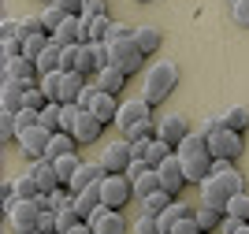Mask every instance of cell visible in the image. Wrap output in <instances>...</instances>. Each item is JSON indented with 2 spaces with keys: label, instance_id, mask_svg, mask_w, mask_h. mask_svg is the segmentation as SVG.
I'll use <instances>...</instances> for the list:
<instances>
[{
  "label": "cell",
  "instance_id": "6da1fadb",
  "mask_svg": "<svg viewBox=\"0 0 249 234\" xmlns=\"http://www.w3.org/2000/svg\"><path fill=\"white\" fill-rule=\"evenodd\" d=\"M197 186H201V204H212L219 212H227V201L246 190V179L234 167V160H212L208 179H201Z\"/></svg>",
  "mask_w": 249,
  "mask_h": 234
},
{
  "label": "cell",
  "instance_id": "7a4b0ae2",
  "mask_svg": "<svg viewBox=\"0 0 249 234\" xmlns=\"http://www.w3.org/2000/svg\"><path fill=\"white\" fill-rule=\"evenodd\" d=\"M175 156L186 171V182H201L212 171V153H208V138L205 134H186L182 142L175 145Z\"/></svg>",
  "mask_w": 249,
  "mask_h": 234
},
{
  "label": "cell",
  "instance_id": "3957f363",
  "mask_svg": "<svg viewBox=\"0 0 249 234\" xmlns=\"http://www.w3.org/2000/svg\"><path fill=\"white\" fill-rule=\"evenodd\" d=\"M201 134L208 138V153H212V160H238L242 156V134L231 130V126H223V119L219 115H212V119L201 123Z\"/></svg>",
  "mask_w": 249,
  "mask_h": 234
},
{
  "label": "cell",
  "instance_id": "277c9868",
  "mask_svg": "<svg viewBox=\"0 0 249 234\" xmlns=\"http://www.w3.org/2000/svg\"><path fill=\"white\" fill-rule=\"evenodd\" d=\"M175 86H178V63L160 60V63H153V67H149L142 97H145L149 104H164V101H167V93L175 90Z\"/></svg>",
  "mask_w": 249,
  "mask_h": 234
},
{
  "label": "cell",
  "instance_id": "5b68a950",
  "mask_svg": "<svg viewBox=\"0 0 249 234\" xmlns=\"http://www.w3.org/2000/svg\"><path fill=\"white\" fill-rule=\"evenodd\" d=\"M41 201L37 197H19V201L8 204V223L15 227V231H37V223H41Z\"/></svg>",
  "mask_w": 249,
  "mask_h": 234
},
{
  "label": "cell",
  "instance_id": "8992f818",
  "mask_svg": "<svg viewBox=\"0 0 249 234\" xmlns=\"http://www.w3.org/2000/svg\"><path fill=\"white\" fill-rule=\"evenodd\" d=\"M130 197H134V182L126 175H104L101 179V204L104 208H119L123 212V204Z\"/></svg>",
  "mask_w": 249,
  "mask_h": 234
},
{
  "label": "cell",
  "instance_id": "52a82bcc",
  "mask_svg": "<svg viewBox=\"0 0 249 234\" xmlns=\"http://www.w3.org/2000/svg\"><path fill=\"white\" fill-rule=\"evenodd\" d=\"M134 163V153H130V138H119V142H108L101 153V167L108 175H126V167Z\"/></svg>",
  "mask_w": 249,
  "mask_h": 234
},
{
  "label": "cell",
  "instance_id": "ba28073f",
  "mask_svg": "<svg viewBox=\"0 0 249 234\" xmlns=\"http://www.w3.org/2000/svg\"><path fill=\"white\" fill-rule=\"evenodd\" d=\"M108 49H112V63L119 67V71H126V74H134L138 67L145 63V52L138 49L134 37H126V41H108Z\"/></svg>",
  "mask_w": 249,
  "mask_h": 234
},
{
  "label": "cell",
  "instance_id": "9c48e42d",
  "mask_svg": "<svg viewBox=\"0 0 249 234\" xmlns=\"http://www.w3.org/2000/svg\"><path fill=\"white\" fill-rule=\"evenodd\" d=\"M153 115V104L145 101V97H138V101H119V115H115V126L119 130H130L134 123H142V119H149Z\"/></svg>",
  "mask_w": 249,
  "mask_h": 234
},
{
  "label": "cell",
  "instance_id": "30bf717a",
  "mask_svg": "<svg viewBox=\"0 0 249 234\" xmlns=\"http://www.w3.org/2000/svg\"><path fill=\"white\" fill-rule=\"evenodd\" d=\"M4 78H15V82H26V86H37V78H41L37 60H30V56H8V60H4Z\"/></svg>",
  "mask_w": 249,
  "mask_h": 234
},
{
  "label": "cell",
  "instance_id": "8fae6325",
  "mask_svg": "<svg viewBox=\"0 0 249 234\" xmlns=\"http://www.w3.org/2000/svg\"><path fill=\"white\" fill-rule=\"evenodd\" d=\"M156 175H160V186H164L171 197L182 194V186H186V171H182V163H178V156L171 153L160 167H156Z\"/></svg>",
  "mask_w": 249,
  "mask_h": 234
},
{
  "label": "cell",
  "instance_id": "7c38bea8",
  "mask_svg": "<svg viewBox=\"0 0 249 234\" xmlns=\"http://www.w3.org/2000/svg\"><path fill=\"white\" fill-rule=\"evenodd\" d=\"M49 142H52V134L45 130L41 123H37V126H30V130H22L19 134V149L26 156H30V160H41L45 153H49Z\"/></svg>",
  "mask_w": 249,
  "mask_h": 234
},
{
  "label": "cell",
  "instance_id": "4fadbf2b",
  "mask_svg": "<svg viewBox=\"0 0 249 234\" xmlns=\"http://www.w3.org/2000/svg\"><path fill=\"white\" fill-rule=\"evenodd\" d=\"M89 227H93V234H126V219L119 208H97L93 216H89Z\"/></svg>",
  "mask_w": 249,
  "mask_h": 234
},
{
  "label": "cell",
  "instance_id": "5bb4252c",
  "mask_svg": "<svg viewBox=\"0 0 249 234\" xmlns=\"http://www.w3.org/2000/svg\"><path fill=\"white\" fill-rule=\"evenodd\" d=\"M190 134V123L186 115H178V112H167L164 119H156V138H164L167 145H178L182 138Z\"/></svg>",
  "mask_w": 249,
  "mask_h": 234
},
{
  "label": "cell",
  "instance_id": "9a60e30c",
  "mask_svg": "<svg viewBox=\"0 0 249 234\" xmlns=\"http://www.w3.org/2000/svg\"><path fill=\"white\" fill-rule=\"evenodd\" d=\"M101 130H104V123L97 119L89 108H78V119H74V126H71V134L78 138V145H86V142H97L101 138Z\"/></svg>",
  "mask_w": 249,
  "mask_h": 234
},
{
  "label": "cell",
  "instance_id": "2e32d148",
  "mask_svg": "<svg viewBox=\"0 0 249 234\" xmlns=\"http://www.w3.org/2000/svg\"><path fill=\"white\" fill-rule=\"evenodd\" d=\"M30 175H34V182L41 186V194H52V190H60V186H63V182H60V175H56V163L45 160V156L30 163Z\"/></svg>",
  "mask_w": 249,
  "mask_h": 234
},
{
  "label": "cell",
  "instance_id": "e0dca14e",
  "mask_svg": "<svg viewBox=\"0 0 249 234\" xmlns=\"http://www.w3.org/2000/svg\"><path fill=\"white\" fill-rule=\"evenodd\" d=\"M104 175H108V171L101 167V160H97V163H86V160H82V163H78V171H74V179H71V186H67V190H71V194H82L86 186L101 182Z\"/></svg>",
  "mask_w": 249,
  "mask_h": 234
},
{
  "label": "cell",
  "instance_id": "ac0fdd59",
  "mask_svg": "<svg viewBox=\"0 0 249 234\" xmlns=\"http://www.w3.org/2000/svg\"><path fill=\"white\" fill-rule=\"evenodd\" d=\"M22 97H26V82L4 78V86H0V108H4V112H19Z\"/></svg>",
  "mask_w": 249,
  "mask_h": 234
},
{
  "label": "cell",
  "instance_id": "d6986e66",
  "mask_svg": "<svg viewBox=\"0 0 249 234\" xmlns=\"http://www.w3.org/2000/svg\"><path fill=\"white\" fill-rule=\"evenodd\" d=\"M74 208H78V216H82V219H89V216L101 208V182L86 186L82 194H74Z\"/></svg>",
  "mask_w": 249,
  "mask_h": 234
},
{
  "label": "cell",
  "instance_id": "ffe728a7",
  "mask_svg": "<svg viewBox=\"0 0 249 234\" xmlns=\"http://www.w3.org/2000/svg\"><path fill=\"white\" fill-rule=\"evenodd\" d=\"M86 74H78V71H63V86H60V104H74L78 101V93L86 90Z\"/></svg>",
  "mask_w": 249,
  "mask_h": 234
},
{
  "label": "cell",
  "instance_id": "44dd1931",
  "mask_svg": "<svg viewBox=\"0 0 249 234\" xmlns=\"http://www.w3.org/2000/svg\"><path fill=\"white\" fill-rule=\"evenodd\" d=\"M93 82H97V86H101L104 93H115V97H119V90H123V86H126V71H119V67H115V63H112V67H101Z\"/></svg>",
  "mask_w": 249,
  "mask_h": 234
},
{
  "label": "cell",
  "instance_id": "7402d4cb",
  "mask_svg": "<svg viewBox=\"0 0 249 234\" xmlns=\"http://www.w3.org/2000/svg\"><path fill=\"white\" fill-rule=\"evenodd\" d=\"M89 112H93L101 123H115V115H119V101H115V93H104V90H101Z\"/></svg>",
  "mask_w": 249,
  "mask_h": 234
},
{
  "label": "cell",
  "instance_id": "603a6c76",
  "mask_svg": "<svg viewBox=\"0 0 249 234\" xmlns=\"http://www.w3.org/2000/svg\"><path fill=\"white\" fill-rule=\"evenodd\" d=\"M74 145H78V138L67 130L60 134H52V142H49V153H45V160H60V156H71L74 153Z\"/></svg>",
  "mask_w": 249,
  "mask_h": 234
},
{
  "label": "cell",
  "instance_id": "cb8c5ba5",
  "mask_svg": "<svg viewBox=\"0 0 249 234\" xmlns=\"http://www.w3.org/2000/svg\"><path fill=\"white\" fill-rule=\"evenodd\" d=\"M186 216H194V212H190V204H182V201H171V204L164 208V212L156 216V219H160V234H167L171 227L178 223V219H186Z\"/></svg>",
  "mask_w": 249,
  "mask_h": 234
},
{
  "label": "cell",
  "instance_id": "d4e9b609",
  "mask_svg": "<svg viewBox=\"0 0 249 234\" xmlns=\"http://www.w3.org/2000/svg\"><path fill=\"white\" fill-rule=\"evenodd\" d=\"M130 182H134V197H149V194H156V190H164V186H160V175H156V167H145V171L134 175Z\"/></svg>",
  "mask_w": 249,
  "mask_h": 234
},
{
  "label": "cell",
  "instance_id": "484cf974",
  "mask_svg": "<svg viewBox=\"0 0 249 234\" xmlns=\"http://www.w3.org/2000/svg\"><path fill=\"white\" fill-rule=\"evenodd\" d=\"M134 41H138V49L145 52V56H153V52L164 45V37H160L156 26H134Z\"/></svg>",
  "mask_w": 249,
  "mask_h": 234
},
{
  "label": "cell",
  "instance_id": "4316f807",
  "mask_svg": "<svg viewBox=\"0 0 249 234\" xmlns=\"http://www.w3.org/2000/svg\"><path fill=\"white\" fill-rule=\"evenodd\" d=\"M60 56H63V45H60L56 37H52L49 45H45V52L37 56V71H41V74H49V71H60Z\"/></svg>",
  "mask_w": 249,
  "mask_h": 234
},
{
  "label": "cell",
  "instance_id": "83f0119b",
  "mask_svg": "<svg viewBox=\"0 0 249 234\" xmlns=\"http://www.w3.org/2000/svg\"><path fill=\"white\" fill-rule=\"evenodd\" d=\"M223 216H227V212H219V208H212V204H201L197 212H194V219H197V227L208 234V231H219Z\"/></svg>",
  "mask_w": 249,
  "mask_h": 234
},
{
  "label": "cell",
  "instance_id": "f1b7e54d",
  "mask_svg": "<svg viewBox=\"0 0 249 234\" xmlns=\"http://www.w3.org/2000/svg\"><path fill=\"white\" fill-rule=\"evenodd\" d=\"M219 119H223V126H231V130L242 134V130L249 126V108H246V104H231V108L219 115Z\"/></svg>",
  "mask_w": 249,
  "mask_h": 234
},
{
  "label": "cell",
  "instance_id": "f546056e",
  "mask_svg": "<svg viewBox=\"0 0 249 234\" xmlns=\"http://www.w3.org/2000/svg\"><path fill=\"white\" fill-rule=\"evenodd\" d=\"M82 22H86V41H108V30H112L108 15H93V19H82Z\"/></svg>",
  "mask_w": 249,
  "mask_h": 234
},
{
  "label": "cell",
  "instance_id": "4dcf8cb0",
  "mask_svg": "<svg viewBox=\"0 0 249 234\" xmlns=\"http://www.w3.org/2000/svg\"><path fill=\"white\" fill-rule=\"evenodd\" d=\"M41 126H45L49 134H60V130H63V104L52 101L49 108H45V112H41Z\"/></svg>",
  "mask_w": 249,
  "mask_h": 234
},
{
  "label": "cell",
  "instance_id": "1f68e13d",
  "mask_svg": "<svg viewBox=\"0 0 249 234\" xmlns=\"http://www.w3.org/2000/svg\"><path fill=\"white\" fill-rule=\"evenodd\" d=\"M56 163V175H60V182L63 186H71V179H74V171H78V153H71V156H60V160H52Z\"/></svg>",
  "mask_w": 249,
  "mask_h": 234
},
{
  "label": "cell",
  "instance_id": "d6a6232c",
  "mask_svg": "<svg viewBox=\"0 0 249 234\" xmlns=\"http://www.w3.org/2000/svg\"><path fill=\"white\" fill-rule=\"evenodd\" d=\"M37 86L45 90V97H49V101H56V104H60V86H63V71H49V74H41V78H37Z\"/></svg>",
  "mask_w": 249,
  "mask_h": 234
},
{
  "label": "cell",
  "instance_id": "836d02e7",
  "mask_svg": "<svg viewBox=\"0 0 249 234\" xmlns=\"http://www.w3.org/2000/svg\"><path fill=\"white\" fill-rule=\"evenodd\" d=\"M49 97H45V90L41 86H26V97H22V108H30V112H45L49 108Z\"/></svg>",
  "mask_w": 249,
  "mask_h": 234
},
{
  "label": "cell",
  "instance_id": "e575fe53",
  "mask_svg": "<svg viewBox=\"0 0 249 234\" xmlns=\"http://www.w3.org/2000/svg\"><path fill=\"white\" fill-rule=\"evenodd\" d=\"M123 138H130V142H153V138H156V123H153V115H149V119H142V123H134V126H130Z\"/></svg>",
  "mask_w": 249,
  "mask_h": 234
},
{
  "label": "cell",
  "instance_id": "d590c367",
  "mask_svg": "<svg viewBox=\"0 0 249 234\" xmlns=\"http://www.w3.org/2000/svg\"><path fill=\"white\" fill-rule=\"evenodd\" d=\"M52 41V34H30V37H22V56H30V60H37L45 52V45Z\"/></svg>",
  "mask_w": 249,
  "mask_h": 234
},
{
  "label": "cell",
  "instance_id": "8d00e7d4",
  "mask_svg": "<svg viewBox=\"0 0 249 234\" xmlns=\"http://www.w3.org/2000/svg\"><path fill=\"white\" fill-rule=\"evenodd\" d=\"M167 156H171V145H167L164 138H153V142H149V156H145V163H149V167H160Z\"/></svg>",
  "mask_w": 249,
  "mask_h": 234
},
{
  "label": "cell",
  "instance_id": "74e56055",
  "mask_svg": "<svg viewBox=\"0 0 249 234\" xmlns=\"http://www.w3.org/2000/svg\"><path fill=\"white\" fill-rule=\"evenodd\" d=\"M227 216H234V219H242V223H249V194L242 190V194H234L227 201Z\"/></svg>",
  "mask_w": 249,
  "mask_h": 234
},
{
  "label": "cell",
  "instance_id": "f35d334b",
  "mask_svg": "<svg viewBox=\"0 0 249 234\" xmlns=\"http://www.w3.org/2000/svg\"><path fill=\"white\" fill-rule=\"evenodd\" d=\"M63 19H67V11L63 8H56V4H45V11H41V22H45V30L49 34H56L63 26Z\"/></svg>",
  "mask_w": 249,
  "mask_h": 234
},
{
  "label": "cell",
  "instance_id": "ab89813d",
  "mask_svg": "<svg viewBox=\"0 0 249 234\" xmlns=\"http://www.w3.org/2000/svg\"><path fill=\"white\" fill-rule=\"evenodd\" d=\"M0 142H19V123H15V112H4V108H0Z\"/></svg>",
  "mask_w": 249,
  "mask_h": 234
},
{
  "label": "cell",
  "instance_id": "60d3db41",
  "mask_svg": "<svg viewBox=\"0 0 249 234\" xmlns=\"http://www.w3.org/2000/svg\"><path fill=\"white\" fill-rule=\"evenodd\" d=\"M175 201V197L167 194V190H156V194H149V197H142V204H145V212H153V216H160L167 208V204Z\"/></svg>",
  "mask_w": 249,
  "mask_h": 234
},
{
  "label": "cell",
  "instance_id": "b9f144b4",
  "mask_svg": "<svg viewBox=\"0 0 249 234\" xmlns=\"http://www.w3.org/2000/svg\"><path fill=\"white\" fill-rule=\"evenodd\" d=\"M74 223H82V216H78V208H74V204H67V208H60V212H56V231H60V234H67Z\"/></svg>",
  "mask_w": 249,
  "mask_h": 234
},
{
  "label": "cell",
  "instance_id": "7bdbcfd3",
  "mask_svg": "<svg viewBox=\"0 0 249 234\" xmlns=\"http://www.w3.org/2000/svg\"><path fill=\"white\" fill-rule=\"evenodd\" d=\"M15 194H19V197H41V186L34 182V175L26 171V175H19V179H15Z\"/></svg>",
  "mask_w": 249,
  "mask_h": 234
},
{
  "label": "cell",
  "instance_id": "ee69618b",
  "mask_svg": "<svg viewBox=\"0 0 249 234\" xmlns=\"http://www.w3.org/2000/svg\"><path fill=\"white\" fill-rule=\"evenodd\" d=\"M134 234H160V219L153 212H142L134 219Z\"/></svg>",
  "mask_w": 249,
  "mask_h": 234
},
{
  "label": "cell",
  "instance_id": "f6af8a7d",
  "mask_svg": "<svg viewBox=\"0 0 249 234\" xmlns=\"http://www.w3.org/2000/svg\"><path fill=\"white\" fill-rule=\"evenodd\" d=\"M19 26H22V37H30V34H49L45 22H41V15H22Z\"/></svg>",
  "mask_w": 249,
  "mask_h": 234
},
{
  "label": "cell",
  "instance_id": "bcb514c9",
  "mask_svg": "<svg viewBox=\"0 0 249 234\" xmlns=\"http://www.w3.org/2000/svg\"><path fill=\"white\" fill-rule=\"evenodd\" d=\"M60 71H78V45H63Z\"/></svg>",
  "mask_w": 249,
  "mask_h": 234
},
{
  "label": "cell",
  "instance_id": "7dc6e473",
  "mask_svg": "<svg viewBox=\"0 0 249 234\" xmlns=\"http://www.w3.org/2000/svg\"><path fill=\"white\" fill-rule=\"evenodd\" d=\"M97 93H101V86H97V82L89 78V82H86V90L78 93V101H74V104H78V108H93V101H97Z\"/></svg>",
  "mask_w": 249,
  "mask_h": 234
},
{
  "label": "cell",
  "instance_id": "c3c4849f",
  "mask_svg": "<svg viewBox=\"0 0 249 234\" xmlns=\"http://www.w3.org/2000/svg\"><path fill=\"white\" fill-rule=\"evenodd\" d=\"M167 234H205V231L197 227V219H194V216H186V219H178V223L171 227Z\"/></svg>",
  "mask_w": 249,
  "mask_h": 234
},
{
  "label": "cell",
  "instance_id": "681fc988",
  "mask_svg": "<svg viewBox=\"0 0 249 234\" xmlns=\"http://www.w3.org/2000/svg\"><path fill=\"white\" fill-rule=\"evenodd\" d=\"M93 15H108V4L104 0H82V19H93Z\"/></svg>",
  "mask_w": 249,
  "mask_h": 234
},
{
  "label": "cell",
  "instance_id": "f907efd6",
  "mask_svg": "<svg viewBox=\"0 0 249 234\" xmlns=\"http://www.w3.org/2000/svg\"><path fill=\"white\" fill-rule=\"evenodd\" d=\"M231 15H234L238 26H249V0H234V4H231Z\"/></svg>",
  "mask_w": 249,
  "mask_h": 234
},
{
  "label": "cell",
  "instance_id": "816d5d0a",
  "mask_svg": "<svg viewBox=\"0 0 249 234\" xmlns=\"http://www.w3.org/2000/svg\"><path fill=\"white\" fill-rule=\"evenodd\" d=\"M126 37H134V30H130L126 22H115V19H112V30H108V41H126Z\"/></svg>",
  "mask_w": 249,
  "mask_h": 234
},
{
  "label": "cell",
  "instance_id": "f5cc1de1",
  "mask_svg": "<svg viewBox=\"0 0 249 234\" xmlns=\"http://www.w3.org/2000/svg\"><path fill=\"white\" fill-rule=\"evenodd\" d=\"M0 37H4V41H8V37H22L19 19H4V26H0Z\"/></svg>",
  "mask_w": 249,
  "mask_h": 234
},
{
  "label": "cell",
  "instance_id": "db71d44e",
  "mask_svg": "<svg viewBox=\"0 0 249 234\" xmlns=\"http://www.w3.org/2000/svg\"><path fill=\"white\" fill-rule=\"evenodd\" d=\"M49 4H56V8H63L67 15H82V0H49Z\"/></svg>",
  "mask_w": 249,
  "mask_h": 234
},
{
  "label": "cell",
  "instance_id": "11a10c76",
  "mask_svg": "<svg viewBox=\"0 0 249 234\" xmlns=\"http://www.w3.org/2000/svg\"><path fill=\"white\" fill-rule=\"evenodd\" d=\"M74 119H78V104H63V130H67V134H71Z\"/></svg>",
  "mask_w": 249,
  "mask_h": 234
},
{
  "label": "cell",
  "instance_id": "9f6ffc18",
  "mask_svg": "<svg viewBox=\"0 0 249 234\" xmlns=\"http://www.w3.org/2000/svg\"><path fill=\"white\" fill-rule=\"evenodd\" d=\"M238 227H242V219H234V216H223V223H219L216 234H238Z\"/></svg>",
  "mask_w": 249,
  "mask_h": 234
},
{
  "label": "cell",
  "instance_id": "6f0895ef",
  "mask_svg": "<svg viewBox=\"0 0 249 234\" xmlns=\"http://www.w3.org/2000/svg\"><path fill=\"white\" fill-rule=\"evenodd\" d=\"M37 231H56V212H52V208H45L41 212V223H37ZM60 234V231H56Z\"/></svg>",
  "mask_w": 249,
  "mask_h": 234
},
{
  "label": "cell",
  "instance_id": "680465c9",
  "mask_svg": "<svg viewBox=\"0 0 249 234\" xmlns=\"http://www.w3.org/2000/svg\"><path fill=\"white\" fill-rule=\"evenodd\" d=\"M67 234H93V227H89V219H82V223H74Z\"/></svg>",
  "mask_w": 249,
  "mask_h": 234
},
{
  "label": "cell",
  "instance_id": "91938a15",
  "mask_svg": "<svg viewBox=\"0 0 249 234\" xmlns=\"http://www.w3.org/2000/svg\"><path fill=\"white\" fill-rule=\"evenodd\" d=\"M238 234H249V223H242V227H238Z\"/></svg>",
  "mask_w": 249,
  "mask_h": 234
},
{
  "label": "cell",
  "instance_id": "94428289",
  "mask_svg": "<svg viewBox=\"0 0 249 234\" xmlns=\"http://www.w3.org/2000/svg\"><path fill=\"white\" fill-rule=\"evenodd\" d=\"M15 234H41V231H15Z\"/></svg>",
  "mask_w": 249,
  "mask_h": 234
},
{
  "label": "cell",
  "instance_id": "6125c7cd",
  "mask_svg": "<svg viewBox=\"0 0 249 234\" xmlns=\"http://www.w3.org/2000/svg\"><path fill=\"white\" fill-rule=\"evenodd\" d=\"M134 4H149V0H134Z\"/></svg>",
  "mask_w": 249,
  "mask_h": 234
},
{
  "label": "cell",
  "instance_id": "be15d7a7",
  "mask_svg": "<svg viewBox=\"0 0 249 234\" xmlns=\"http://www.w3.org/2000/svg\"><path fill=\"white\" fill-rule=\"evenodd\" d=\"M208 234H216V231H208Z\"/></svg>",
  "mask_w": 249,
  "mask_h": 234
},
{
  "label": "cell",
  "instance_id": "e7e4bbea",
  "mask_svg": "<svg viewBox=\"0 0 249 234\" xmlns=\"http://www.w3.org/2000/svg\"><path fill=\"white\" fill-rule=\"evenodd\" d=\"M231 4H234V0H231Z\"/></svg>",
  "mask_w": 249,
  "mask_h": 234
}]
</instances>
